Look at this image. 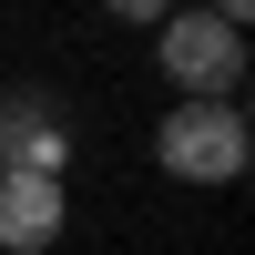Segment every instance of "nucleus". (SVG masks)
<instances>
[{
  "instance_id": "f257e3e1",
  "label": "nucleus",
  "mask_w": 255,
  "mask_h": 255,
  "mask_svg": "<svg viewBox=\"0 0 255 255\" xmlns=\"http://www.w3.org/2000/svg\"><path fill=\"white\" fill-rule=\"evenodd\" d=\"M153 51H163V82L184 102H235V82H245V20L235 10H163Z\"/></svg>"
},
{
  "instance_id": "20e7f679",
  "label": "nucleus",
  "mask_w": 255,
  "mask_h": 255,
  "mask_svg": "<svg viewBox=\"0 0 255 255\" xmlns=\"http://www.w3.org/2000/svg\"><path fill=\"white\" fill-rule=\"evenodd\" d=\"M72 225V194L51 174H0V255H41Z\"/></svg>"
},
{
  "instance_id": "7ed1b4c3",
  "label": "nucleus",
  "mask_w": 255,
  "mask_h": 255,
  "mask_svg": "<svg viewBox=\"0 0 255 255\" xmlns=\"http://www.w3.org/2000/svg\"><path fill=\"white\" fill-rule=\"evenodd\" d=\"M72 163V102L51 92V82H20V92H0V174H51Z\"/></svg>"
},
{
  "instance_id": "f03ea898",
  "label": "nucleus",
  "mask_w": 255,
  "mask_h": 255,
  "mask_svg": "<svg viewBox=\"0 0 255 255\" xmlns=\"http://www.w3.org/2000/svg\"><path fill=\"white\" fill-rule=\"evenodd\" d=\"M245 153H255V133H245L235 102H174L163 133H153V163H163L174 184H235Z\"/></svg>"
}]
</instances>
